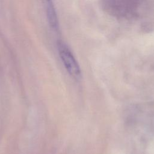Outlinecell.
<instances>
[{
  "label": "cell",
  "mask_w": 154,
  "mask_h": 154,
  "mask_svg": "<svg viewBox=\"0 0 154 154\" xmlns=\"http://www.w3.org/2000/svg\"><path fill=\"white\" fill-rule=\"evenodd\" d=\"M57 49L61 61L69 75L75 79L79 78L81 76L80 67L69 47L62 41H58Z\"/></svg>",
  "instance_id": "obj_1"
},
{
  "label": "cell",
  "mask_w": 154,
  "mask_h": 154,
  "mask_svg": "<svg viewBox=\"0 0 154 154\" xmlns=\"http://www.w3.org/2000/svg\"><path fill=\"white\" fill-rule=\"evenodd\" d=\"M46 1V8L48 20L51 28L54 30L58 29V21L56 11L52 0H45Z\"/></svg>",
  "instance_id": "obj_2"
}]
</instances>
